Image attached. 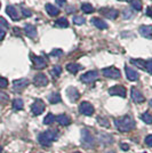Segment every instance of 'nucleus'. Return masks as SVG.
Returning <instances> with one entry per match:
<instances>
[{"label": "nucleus", "instance_id": "nucleus-22", "mask_svg": "<svg viewBox=\"0 0 152 153\" xmlns=\"http://www.w3.org/2000/svg\"><path fill=\"white\" fill-rule=\"evenodd\" d=\"M46 10H47V13L49 14L51 16H57L58 13H60L58 8L55 7L54 5H51V4H47L46 5Z\"/></svg>", "mask_w": 152, "mask_h": 153}, {"label": "nucleus", "instance_id": "nucleus-43", "mask_svg": "<svg viewBox=\"0 0 152 153\" xmlns=\"http://www.w3.org/2000/svg\"><path fill=\"white\" fill-rule=\"evenodd\" d=\"M146 15L152 17V7H148V9H146Z\"/></svg>", "mask_w": 152, "mask_h": 153}, {"label": "nucleus", "instance_id": "nucleus-31", "mask_svg": "<svg viewBox=\"0 0 152 153\" xmlns=\"http://www.w3.org/2000/svg\"><path fill=\"white\" fill-rule=\"evenodd\" d=\"M130 5L133 7L135 10H141L142 9V2L141 0H132L130 1Z\"/></svg>", "mask_w": 152, "mask_h": 153}, {"label": "nucleus", "instance_id": "nucleus-26", "mask_svg": "<svg viewBox=\"0 0 152 153\" xmlns=\"http://www.w3.org/2000/svg\"><path fill=\"white\" fill-rule=\"evenodd\" d=\"M141 119L145 122V123H148V125H152V115L149 112L143 113V114L141 115Z\"/></svg>", "mask_w": 152, "mask_h": 153}, {"label": "nucleus", "instance_id": "nucleus-17", "mask_svg": "<svg viewBox=\"0 0 152 153\" xmlns=\"http://www.w3.org/2000/svg\"><path fill=\"white\" fill-rule=\"evenodd\" d=\"M24 32H25V34L29 38L33 39L37 37V29H36V26H33L32 24H26L25 27H24Z\"/></svg>", "mask_w": 152, "mask_h": 153}, {"label": "nucleus", "instance_id": "nucleus-52", "mask_svg": "<svg viewBox=\"0 0 152 153\" xmlns=\"http://www.w3.org/2000/svg\"><path fill=\"white\" fill-rule=\"evenodd\" d=\"M0 6H1V5H0Z\"/></svg>", "mask_w": 152, "mask_h": 153}, {"label": "nucleus", "instance_id": "nucleus-38", "mask_svg": "<svg viewBox=\"0 0 152 153\" xmlns=\"http://www.w3.org/2000/svg\"><path fill=\"white\" fill-rule=\"evenodd\" d=\"M22 13H23V16H24V17H30L32 15L31 12H30L29 9H26V8H22Z\"/></svg>", "mask_w": 152, "mask_h": 153}, {"label": "nucleus", "instance_id": "nucleus-33", "mask_svg": "<svg viewBox=\"0 0 152 153\" xmlns=\"http://www.w3.org/2000/svg\"><path fill=\"white\" fill-rule=\"evenodd\" d=\"M61 73H62V68H61V66H58V65L54 66V69L51 70V74H54L55 76H58Z\"/></svg>", "mask_w": 152, "mask_h": 153}, {"label": "nucleus", "instance_id": "nucleus-24", "mask_svg": "<svg viewBox=\"0 0 152 153\" xmlns=\"http://www.w3.org/2000/svg\"><path fill=\"white\" fill-rule=\"evenodd\" d=\"M48 101L51 103V104H56V103L61 102V95L58 93H54V94H51L48 96Z\"/></svg>", "mask_w": 152, "mask_h": 153}, {"label": "nucleus", "instance_id": "nucleus-11", "mask_svg": "<svg viewBox=\"0 0 152 153\" xmlns=\"http://www.w3.org/2000/svg\"><path fill=\"white\" fill-rule=\"evenodd\" d=\"M33 83H34L37 87H45V86H47V83H48V79H47V76H45V74L39 73V74H37V76H34Z\"/></svg>", "mask_w": 152, "mask_h": 153}, {"label": "nucleus", "instance_id": "nucleus-37", "mask_svg": "<svg viewBox=\"0 0 152 153\" xmlns=\"http://www.w3.org/2000/svg\"><path fill=\"white\" fill-rule=\"evenodd\" d=\"M63 54V51H62V49H54V51L51 53V56H61Z\"/></svg>", "mask_w": 152, "mask_h": 153}, {"label": "nucleus", "instance_id": "nucleus-51", "mask_svg": "<svg viewBox=\"0 0 152 153\" xmlns=\"http://www.w3.org/2000/svg\"><path fill=\"white\" fill-rule=\"evenodd\" d=\"M75 153H79V152H75Z\"/></svg>", "mask_w": 152, "mask_h": 153}, {"label": "nucleus", "instance_id": "nucleus-36", "mask_svg": "<svg viewBox=\"0 0 152 153\" xmlns=\"http://www.w3.org/2000/svg\"><path fill=\"white\" fill-rule=\"evenodd\" d=\"M7 86H8V80L6 78L0 76V88H6Z\"/></svg>", "mask_w": 152, "mask_h": 153}, {"label": "nucleus", "instance_id": "nucleus-19", "mask_svg": "<svg viewBox=\"0 0 152 153\" xmlns=\"http://www.w3.org/2000/svg\"><path fill=\"white\" fill-rule=\"evenodd\" d=\"M55 120H56L60 125H62V126H69L70 123H71V119H70L69 117L66 114H60L57 115L56 118H55Z\"/></svg>", "mask_w": 152, "mask_h": 153}, {"label": "nucleus", "instance_id": "nucleus-10", "mask_svg": "<svg viewBox=\"0 0 152 153\" xmlns=\"http://www.w3.org/2000/svg\"><path fill=\"white\" fill-rule=\"evenodd\" d=\"M100 13L109 19H114L118 17V10H115L113 8H101Z\"/></svg>", "mask_w": 152, "mask_h": 153}, {"label": "nucleus", "instance_id": "nucleus-35", "mask_svg": "<svg viewBox=\"0 0 152 153\" xmlns=\"http://www.w3.org/2000/svg\"><path fill=\"white\" fill-rule=\"evenodd\" d=\"M145 70L152 74V59H149V61H146L145 62Z\"/></svg>", "mask_w": 152, "mask_h": 153}, {"label": "nucleus", "instance_id": "nucleus-27", "mask_svg": "<svg viewBox=\"0 0 152 153\" xmlns=\"http://www.w3.org/2000/svg\"><path fill=\"white\" fill-rule=\"evenodd\" d=\"M23 101L21 100V98H16V100H14L13 102V108L14 110H22L23 108Z\"/></svg>", "mask_w": 152, "mask_h": 153}, {"label": "nucleus", "instance_id": "nucleus-44", "mask_svg": "<svg viewBox=\"0 0 152 153\" xmlns=\"http://www.w3.org/2000/svg\"><path fill=\"white\" fill-rule=\"evenodd\" d=\"M65 1H66V0H56V4L58 6H64Z\"/></svg>", "mask_w": 152, "mask_h": 153}, {"label": "nucleus", "instance_id": "nucleus-13", "mask_svg": "<svg viewBox=\"0 0 152 153\" xmlns=\"http://www.w3.org/2000/svg\"><path fill=\"white\" fill-rule=\"evenodd\" d=\"M130 93H132V98H133V101L135 103H143L144 101H145V98H144L143 94H142L137 88L133 87L132 90H130Z\"/></svg>", "mask_w": 152, "mask_h": 153}, {"label": "nucleus", "instance_id": "nucleus-16", "mask_svg": "<svg viewBox=\"0 0 152 153\" xmlns=\"http://www.w3.org/2000/svg\"><path fill=\"white\" fill-rule=\"evenodd\" d=\"M66 94H68V97H69L70 102H76L77 100L80 97V94L79 91L75 88V87H70L66 89Z\"/></svg>", "mask_w": 152, "mask_h": 153}, {"label": "nucleus", "instance_id": "nucleus-2", "mask_svg": "<svg viewBox=\"0 0 152 153\" xmlns=\"http://www.w3.org/2000/svg\"><path fill=\"white\" fill-rule=\"evenodd\" d=\"M57 138V131L56 130H46L44 131L42 134L39 135L38 140H39V143L41 144V145H51V142H54V140Z\"/></svg>", "mask_w": 152, "mask_h": 153}, {"label": "nucleus", "instance_id": "nucleus-49", "mask_svg": "<svg viewBox=\"0 0 152 153\" xmlns=\"http://www.w3.org/2000/svg\"><path fill=\"white\" fill-rule=\"evenodd\" d=\"M150 104H151V106H152V101H151V102H150Z\"/></svg>", "mask_w": 152, "mask_h": 153}, {"label": "nucleus", "instance_id": "nucleus-5", "mask_svg": "<svg viewBox=\"0 0 152 153\" xmlns=\"http://www.w3.org/2000/svg\"><path fill=\"white\" fill-rule=\"evenodd\" d=\"M97 78H98L97 71H88V72H86L85 74L80 76V80L85 83H92L94 82Z\"/></svg>", "mask_w": 152, "mask_h": 153}, {"label": "nucleus", "instance_id": "nucleus-30", "mask_svg": "<svg viewBox=\"0 0 152 153\" xmlns=\"http://www.w3.org/2000/svg\"><path fill=\"white\" fill-rule=\"evenodd\" d=\"M130 62H132V64L139 68V69H145V62L143 59H132Z\"/></svg>", "mask_w": 152, "mask_h": 153}, {"label": "nucleus", "instance_id": "nucleus-32", "mask_svg": "<svg viewBox=\"0 0 152 153\" xmlns=\"http://www.w3.org/2000/svg\"><path fill=\"white\" fill-rule=\"evenodd\" d=\"M85 22H86V19H85V17H83V16H75V17H73V23H75L76 25H83Z\"/></svg>", "mask_w": 152, "mask_h": 153}, {"label": "nucleus", "instance_id": "nucleus-25", "mask_svg": "<svg viewBox=\"0 0 152 153\" xmlns=\"http://www.w3.org/2000/svg\"><path fill=\"white\" fill-rule=\"evenodd\" d=\"M55 25L58 26V27H68V26H69V22H68V19H66L61 17V19H58L56 21Z\"/></svg>", "mask_w": 152, "mask_h": 153}, {"label": "nucleus", "instance_id": "nucleus-4", "mask_svg": "<svg viewBox=\"0 0 152 153\" xmlns=\"http://www.w3.org/2000/svg\"><path fill=\"white\" fill-rule=\"evenodd\" d=\"M31 59H32V63H33L34 69H37V70H41V69H45V68L47 66V61H46L45 57H42V56L31 55Z\"/></svg>", "mask_w": 152, "mask_h": 153}, {"label": "nucleus", "instance_id": "nucleus-28", "mask_svg": "<svg viewBox=\"0 0 152 153\" xmlns=\"http://www.w3.org/2000/svg\"><path fill=\"white\" fill-rule=\"evenodd\" d=\"M54 121H55V115L53 114V113H48V114L45 117V119H44L45 125H51Z\"/></svg>", "mask_w": 152, "mask_h": 153}, {"label": "nucleus", "instance_id": "nucleus-48", "mask_svg": "<svg viewBox=\"0 0 152 153\" xmlns=\"http://www.w3.org/2000/svg\"><path fill=\"white\" fill-rule=\"evenodd\" d=\"M107 153H114L113 151H110V152H107Z\"/></svg>", "mask_w": 152, "mask_h": 153}, {"label": "nucleus", "instance_id": "nucleus-46", "mask_svg": "<svg viewBox=\"0 0 152 153\" xmlns=\"http://www.w3.org/2000/svg\"><path fill=\"white\" fill-rule=\"evenodd\" d=\"M120 146H121V149H122V150H128V149H129V146H128L127 144H121Z\"/></svg>", "mask_w": 152, "mask_h": 153}, {"label": "nucleus", "instance_id": "nucleus-47", "mask_svg": "<svg viewBox=\"0 0 152 153\" xmlns=\"http://www.w3.org/2000/svg\"><path fill=\"white\" fill-rule=\"evenodd\" d=\"M0 153H2V149H1V146H0Z\"/></svg>", "mask_w": 152, "mask_h": 153}, {"label": "nucleus", "instance_id": "nucleus-41", "mask_svg": "<svg viewBox=\"0 0 152 153\" xmlns=\"http://www.w3.org/2000/svg\"><path fill=\"white\" fill-rule=\"evenodd\" d=\"M0 25H2L4 26V27H5V29H7V27H8V23H7V21L5 19H2V17H0Z\"/></svg>", "mask_w": 152, "mask_h": 153}, {"label": "nucleus", "instance_id": "nucleus-29", "mask_svg": "<svg viewBox=\"0 0 152 153\" xmlns=\"http://www.w3.org/2000/svg\"><path fill=\"white\" fill-rule=\"evenodd\" d=\"M81 10L86 14H90V13H93L94 8H93V6H92L90 4H83V5H81Z\"/></svg>", "mask_w": 152, "mask_h": 153}, {"label": "nucleus", "instance_id": "nucleus-18", "mask_svg": "<svg viewBox=\"0 0 152 153\" xmlns=\"http://www.w3.org/2000/svg\"><path fill=\"white\" fill-rule=\"evenodd\" d=\"M6 13L8 14L9 17H10L12 19H14V21H17V19H19V13H17V9H16L14 6H7Z\"/></svg>", "mask_w": 152, "mask_h": 153}, {"label": "nucleus", "instance_id": "nucleus-50", "mask_svg": "<svg viewBox=\"0 0 152 153\" xmlns=\"http://www.w3.org/2000/svg\"><path fill=\"white\" fill-rule=\"evenodd\" d=\"M120 1H125V0H120Z\"/></svg>", "mask_w": 152, "mask_h": 153}, {"label": "nucleus", "instance_id": "nucleus-45", "mask_svg": "<svg viewBox=\"0 0 152 153\" xmlns=\"http://www.w3.org/2000/svg\"><path fill=\"white\" fill-rule=\"evenodd\" d=\"M130 15H132V14H130L129 10H124V16H125V17H129Z\"/></svg>", "mask_w": 152, "mask_h": 153}, {"label": "nucleus", "instance_id": "nucleus-40", "mask_svg": "<svg viewBox=\"0 0 152 153\" xmlns=\"http://www.w3.org/2000/svg\"><path fill=\"white\" fill-rule=\"evenodd\" d=\"M0 101H1V102H7V101H8V96H7V94L0 93Z\"/></svg>", "mask_w": 152, "mask_h": 153}, {"label": "nucleus", "instance_id": "nucleus-39", "mask_svg": "<svg viewBox=\"0 0 152 153\" xmlns=\"http://www.w3.org/2000/svg\"><path fill=\"white\" fill-rule=\"evenodd\" d=\"M145 144L148 146H152V135H149L145 137Z\"/></svg>", "mask_w": 152, "mask_h": 153}, {"label": "nucleus", "instance_id": "nucleus-20", "mask_svg": "<svg viewBox=\"0 0 152 153\" xmlns=\"http://www.w3.org/2000/svg\"><path fill=\"white\" fill-rule=\"evenodd\" d=\"M92 23H93V25L96 26L97 29H101V30L108 29V24H107L104 21H102V19H97V17H94V19H92Z\"/></svg>", "mask_w": 152, "mask_h": 153}, {"label": "nucleus", "instance_id": "nucleus-34", "mask_svg": "<svg viewBox=\"0 0 152 153\" xmlns=\"http://www.w3.org/2000/svg\"><path fill=\"white\" fill-rule=\"evenodd\" d=\"M98 122L101 123V126H103V127H110V123H109V120L107 118H98Z\"/></svg>", "mask_w": 152, "mask_h": 153}, {"label": "nucleus", "instance_id": "nucleus-12", "mask_svg": "<svg viewBox=\"0 0 152 153\" xmlns=\"http://www.w3.org/2000/svg\"><path fill=\"white\" fill-rule=\"evenodd\" d=\"M28 85H29L28 79H17V80H14L13 88L15 91H21V90L24 89Z\"/></svg>", "mask_w": 152, "mask_h": 153}, {"label": "nucleus", "instance_id": "nucleus-6", "mask_svg": "<svg viewBox=\"0 0 152 153\" xmlns=\"http://www.w3.org/2000/svg\"><path fill=\"white\" fill-rule=\"evenodd\" d=\"M31 111L33 115H40L45 111V103L41 100H36L32 104Z\"/></svg>", "mask_w": 152, "mask_h": 153}, {"label": "nucleus", "instance_id": "nucleus-23", "mask_svg": "<svg viewBox=\"0 0 152 153\" xmlns=\"http://www.w3.org/2000/svg\"><path fill=\"white\" fill-rule=\"evenodd\" d=\"M100 140H101L104 145H110V144H112V143H113V138H112V136L107 135V134H101Z\"/></svg>", "mask_w": 152, "mask_h": 153}, {"label": "nucleus", "instance_id": "nucleus-9", "mask_svg": "<svg viewBox=\"0 0 152 153\" xmlns=\"http://www.w3.org/2000/svg\"><path fill=\"white\" fill-rule=\"evenodd\" d=\"M79 112L83 115H92L94 113V108L93 105L88 102H83L79 105Z\"/></svg>", "mask_w": 152, "mask_h": 153}, {"label": "nucleus", "instance_id": "nucleus-42", "mask_svg": "<svg viewBox=\"0 0 152 153\" xmlns=\"http://www.w3.org/2000/svg\"><path fill=\"white\" fill-rule=\"evenodd\" d=\"M5 36H6V31L2 30V29H0V40H2V39L5 38Z\"/></svg>", "mask_w": 152, "mask_h": 153}, {"label": "nucleus", "instance_id": "nucleus-8", "mask_svg": "<svg viewBox=\"0 0 152 153\" xmlns=\"http://www.w3.org/2000/svg\"><path fill=\"white\" fill-rule=\"evenodd\" d=\"M109 94L112 96H120V97H126V88L124 87V86H120V85H118V86H113V87H111L110 89H109Z\"/></svg>", "mask_w": 152, "mask_h": 153}, {"label": "nucleus", "instance_id": "nucleus-21", "mask_svg": "<svg viewBox=\"0 0 152 153\" xmlns=\"http://www.w3.org/2000/svg\"><path fill=\"white\" fill-rule=\"evenodd\" d=\"M81 69H83L81 65H79L77 63H69L66 65V70L69 71L70 73H72V74H76L77 72L79 70H81Z\"/></svg>", "mask_w": 152, "mask_h": 153}, {"label": "nucleus", "instance_id": "nucleus-7", "mask_svg": "<svg viewBox=\"0 0 152 153\" xmlns=\"http://www.w3.org/2000/svg\"><path fill=\"white\" fill-rule=\"evenodd\" d=\"M102 72H103V76H107V78H110V79H119L121 76L120 71L118 70V69H115V68H113V66L107 68V69H104Z\"/></svg>", "mask_w": 152, "mask_h": 153}, {"label": "nucleus", "instance_id": "nucleus-3", "mask_svg": "<svg viewBox=\"0 0 152 153\" xmlns=\"http://www.w3.org/2000/svg\"><path fill=\"white\" fill-rule=\"evenodd\" d=\"M81 143L85 149H93L96 145V140L87 129L81 130Z\"/></svg>", "mask_w": 152, "mask_h": 153}, {"label": "nucleus", "instance_id": "nucleus-15", "mask_svg": "<svg viewBox=\"0 0 152 153\" xmlns=\"http://www.w3.org/2000/svg\"><path fill=\"white\" fill-rule=\"evenodd\" d=\"M125 70H126V76L128 80H130V81H137L139 80V74L137 73V71H135L129 66H125Z\"/></svg>", "mask_w": 152, "mask_h": 153}, {"label": "nucleus", "instance_id": "nucleus-1", "mask_svg": "<svg viewBox=\"0 0 152 153\" xmlns=\"http://www.w3.org/2000/svg\"><path fill=\"white\" fill-rule=\"evenodd\" d=\"M114 125H115V127L118 128L119 131L126 133V131H130L135 127V121H134V119L132 117L125 115V117L114 119Z\"/></svg>", "mask_w": 152, "mask_h": 153}, {"label": "nucleus", "instance_id": "nucleus-14", "mask_svg": "<svg viewBox=\"0 0 152 153\" xmlns=\"http://www.w3.org/2000/svg\"><path fill=\"white\" fill-rule=\"evenodd\" d=\"M139 34L146 39L152 38V25H142L139 29Z\"/></svg>", "mask_w": 152, "mask_h": 153}]
</instances>
